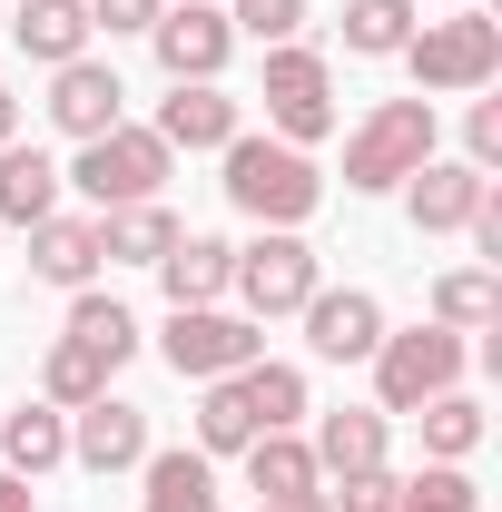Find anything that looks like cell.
<instances>
[{
    "label": "cell",
    "instance_id": "8",
    "mask_svg": "<svg viewBox=\"0 0 502 512\" xmlns=\"http://www.w3.org/2000/svg\"><path fill=\"white\" fill-rule=\"evenodd\" d=\"M158 355H168V375L217 384V375H247L256 355H266V325H256V316H227V306H168Z\"/></svg>",
    "mask_w": 502,
    "mask_h": 512
},
{
    "label": "cell",
    "instance_id": "34",
    "mask_svg": "<svg viewBox=\"0 0 502 512\" xmlns=\"http://www.w3.org/2000/svg\"><path fill=\"white\" fill-rule=\"evenodd\" d=\"M325 512H394V473H384V463H365V473H335Z\"/></svg>",
    "mask_w": 502,
    "mask_h": 512
},
{
    "label": "cell",
    "instance_id": "18",
    "mask_svg": "<svg viewBox=\"0 0 502 512\" xmlns=\"http://www.w3.org/2000/svg\"><path fill=\"white\" fill-rule=\"evenodd\" d=\"M60 158H50V148H20V138H10V148H0V227H40V217H60Z\"/></svg>",
    "mask_w": 502,
    "mask_h": 512
},
{
    "label": "cell",
    "instance_id": "40",
    "mask_svg": "<svg viewBox=\"0 0 502 512\" xmlns=\"http://www.w3.org/2000/svg\"><path fill=\"white\" fill-rule=\"evenodd\" d=\"M483 512H493V503H483Z\"/></svg>",
    "mask_w": 502,
    "mask_h": 512
},
{
    "label": "cell",
    "instance_id": "24",
    "mask_svg": "<svg viewBox=\"0 0 502 512\" xmlns=\"http://www.w3.org/2000/svg\"><path fill=\"white\" fill-rule=\"evenodd\" d=\"M109 375H119V365H109L99 345H79V335H60V345L40 355V404H60V414H79V404H99V394H109Z\"/></svg>",
    "mask_w": 502,
    "mask_h": 512
},
{
    "label": "cell",
    "instance_id": "35",
    "mask_svg": "<svg viewBox=\"0 0 502 512\" xmlns=\"http://www.w3.org/2000/svg\"><path fill=\"white\" fill-rule=\"evenodd\" d=\"M158 10H168V0H89V30L128 40V30H158Z\"/></svg>",
    "mask_w": 502,
    "mask_h": 512
},
{
    "label": "cell",
    "instance_id": "38",
    "mask_svg": "<svg viewBox=\"0 0 502 512\" xmlns=\"http://www.w3.org/2000/svg\"><path fill=\"white\" fill-rule=\"evenodd\" d=\"M256 512H325V493H306V503H256Z\"/></svg>",
    "mask_w": 502,
    "mask_h": 512
},
{
    "label": "cell",
    "instance_id": "4",
    "mask_svg": "<svg viewBox=\"0 0 502 512\" xmlns=\"http://www.w3.org/2000/svg\"><path fill=\"white\" fill-rule=\"evenodd\" d=\"M168 168H178V148H168L158 128H128V119H119L109 138H79V158H69L60 178L89 197L99 217H109V207H138V197H158V188H168Z\"/></svg>",
    "mask_w": 502,
    "mask_h": 512
},
{
    "label": "cell",
    "instance_id": "19",
    "mask_svg": "<svg viewBox=\"0 0 502 512\" xmlns=\"http://www.w3.org/2000/svg\"><path fill=\"white\" fill-rule=\"evenodd\" d=\"M138 483H148V503L138 512H217V463L197 444H148V463H138Z\"/></svg>",
    "mask_w": 502,
    "mask_h": 512
},
{
    "label": "cell",
    "instance_id": "25",
    "mask_svg": "<svg viewBox=\"0 0 502 512\" xmlns=\"http://www.w3.org/2000/svg\"><path fill=\"white\" fill-rule=\"evenodd\" d=\"M266 424H256V404H247V384L237 375H217V384H197V453L217 463V453H247Z\"/></svg>",
    "mask_w": 502,
    "mask_h": 512
},
{
    "label": "cell",
    "instance_id": "32",
    "mask_svg": "<svg viewBox=\"0 0 502 512\" xmlns=\"http://www.w3.org/2000/svg\"><path fill=\"white\" fill-rule=\"evenodd\" d=\"M217 10H227V30L256 40V50H276V40H296V30H306V0H217Z\"/></svg>",
    "mask_w": 502,
    "mask_h": 512
},
{
    "label": "cell",
    "instance_id": "39",
    "mask_svg": "<svg viewBox=\"0 0 502 512\" xmlns=\"http://www.w3.org/2000/svg\"><path fill=\"white\" fill-rule=\"evenodd\" d=\"M453 10H473V0H453Z\"/></svg>",
    "mask_w": 502,
    "mask_h": 512
},
{
    "label": "cell",
    "instance_id": "16",
    "mask_svg": "<svg viewBox=\"0 0 502 512\" xmlns=\"http://www.w3.org/2000/svg\"><path fill=\"white\" fill-rule=\"evenodd\" d=\"M10 40H20V60H40V69H69V60H89V0H20V20H10Z\"/></svg>",
    "mask_w": 502,
    "mask_h": 512
},
{
    "label": "cell",
    "instance_id": "11",
    "mask_svg": "<svg viewBox=\"0 0 502 512\" xmlns=\"http://www.w3.org/2000/svg\"><path fill=\"white\" fill-rule=\"evenodd\" d=\"M483 197H493V178H483V168H463V158H424V168L404 178V217H414L424 237H463Z\"/></svg>",
    "mask_w": 502,
    "mask_h": 512
},
{
    "label": "cell",
    "instance_id": "12",
    "mask_svg": "<svg viewBox=\"0 0 502 512\" xmlns=\"http://www.w3.org/2000/svg\"><path fill=\"white\" fill-rule=\"evenodd\" d=\"M119 119H128V89H119V69H109V60L50 69V128H60V138H109Z\"/></svg>",
    "mask_w": 502,
    "mask_h": 512
},
{
    "label": "cell",
    "instance_id": "30",
    "mask_svg": "<svg viewBox=\"0 0 502 512\" xmlns=\"http://www.w3.org/2000/svg\"><path fill=\"white\" fill-rule=\"evenodd\" d=\"M414 40V0H345V50L355 60H394Z\"/></svg>",
    "mask_w": 502,
    "mask_h": 512
},
{
    "label": "cell",
    "instance_id": "7",
    "mask_svg": "<svg viewBox=\"0 0 502 512\" xmlns=\"http://www.w3.org/2000/svg\"><path fill=\"white\" fill-rule=\"evenodd\" d=\"M315 286V247L296 237V227H256V247H237V276H227V296H237V316L256 325H276V316H296Z\"/></svg>",
    "mask_w": 502,
    "mask_h": 512
},
{
    "label": "cell",
    "instance_id": "26",
    "mask_svg": "<svg viewBox=\"0 0 502 512\" xmlns=\"http://www.w3.org/2000/svg\"><path fill=\"white\" fill-rule=\"evenodd\" d=\"M414 424H424V453L434 463H473L483 453V404L453 384V394H434V404H414Z\"/></svg>",
    "mask_w": 502,
    "mask_h": 512
},
{
    "label": "cell",
    "instance_id": "22",
    "mask_svg": "<svg viewBox=\"0 0 502 512\" xmlns=\"http://www.w3.org/2000/svg\"><path fill=\"white\" fill-rule=\"evenodd\" d=\"M227 276H237V247H227V237H178V247L158 256L168 306H217V296H227Z\"/></svg>",
    "mask_w": 502,
    "mask_h": 512
},
{
    "label": "cell",
    "instance_id": "28",
    "mask_svg": "<svg viewBox=\"0 0 502 512\" xmlns=\"http://www.w3.org/2000/svg\"><path fill=\"white\" fill-rule=\"evenodd\" d=\"M237 384H247V404H256V424H266V434H296V424H306V365H276V355H256Z\"/></svg>",
    "mask_w": 502,
    "mask_h": 512
},
{
    "label": "cell",
    "instance_id": "5",
    "mask_svg": "<svg viewBox=\"0 0 502 512\" xmlns=\"http://www.w3.org/2000/svg\"><path fill=\"white\" fill-rule=\"evenodd\" d=\"M424 158H434V99H375L355 119V138H345V188L384 197V188H404Z\"/></svg>",
    "mask_w": 502,
    "mask_h": 512
},
{
    "label": "cell",
    "instance_id": "14",
    "mask_svg": "<svg viewBox=\"0 0 502 512\" xmlns=\"http://www.w3.org/2000/svg\"><path fill=\"white\" fill-rule=\"evenodd\" d=\"M99 217H40L30 227V276L40 286H60V296H79V286H99Z\"/></svg>",
    "mask_w": 502,
    "mask_h": 512
},
{
    "label": "cell",
    "instance_id": "29",
    "mask_svg": "<svg viewBox=\"0 0 502 512\" xmlns=\"http://www.w3.org/2000/svg\"><path fill=\"white\" fill-rule=\"evenodd\" d=\"M69 335H79V345H99L109 365L138 355V316H128L119 296H99V286H79V296H69Z\"/></svg>",
    "mask_w": 502,
    "mask_h": 512
},
{
    "label": "cell",
    "instance_id": "36",
    "mask_svg": "<svg viewBox=\"0 0 502 512\" xmlns=\"http://www.w3.org/2000/svg\"><path fill=\"white\" fill-rule=\"evenodd\" d=\"M0 512H40V503H30V483H20V473H0Z\"/></svg>",
    "mask_w": 502,
    "mask_h": 512
},
{
    "label": "cell",
    "instance_id": "2",
    "mask_svg": "<svg viewBox=\"0 0 502 512\" xmlns=\"http://www.w3.org/2000/svg\"><path fill=\"white\" fill-rule=\"evenodd\" d=\"M414 69V99H473L502 79V20L493 10H443V20H414V40L394 50Z\"/></svg>",
    "mask_w": 502,
    "mask_h": 512
},
{
    "label": "cell",
    "instance_id": "1",
    "mask_svg": "<svg viewBox=\"0 0 502 512\" xmlns=\"http://www.w3.org/2000/svg\"><path fill=\"white\" fill-rule=\"evenodd\" d=\"M217 158H227V178H217V188H227V207H237V217H256V227H306L315 207H325L315 158H306V148H286V138H247V128H237Z\"/></svg>",
    "mask_w": 502,
    "mask_h": 512
},
{
    "label": "cell",
    "instance_id": "20",
    "mask_svg": "<svg viewBox=\"0 0 502 512\" xmlns=\"http://www.w3.org/2000/svg\"><path fill=\"white\" fill-rule=\"evenodd\" d=\"M60 463H69V414H60V404H20V414H0V473L40 483V473H60Z\"/></svg>",
    "mask_w": 502,
    "mask_h": 512
},
{
    "label": "cell",
    "instance_id": "15",
    "mask_svg": "<svg viewBox=\"0 0 502 512\" xmlns=\"http://www.w3.org/2000/svg\"><path fill=\"white\" fill-rule=\"evenodd\" d=\"M237 99L217 89V79H168V99H158V138L168 148H227L237 138Z\"/></svg>",
    "mask_w": 502,
    "mask_h": 512
},
{
    "label": "cell",
    "instance_id": "31",
    "mask_svg": "<svg viewBox=\"0 0 502 512\" xmlns=\"http://www.w3.org/2000/svg\"><path fill=\"white\" fill-rule=\"evenodd\" d=\"M394 512H483L463 463H424V473H394Z\"/></svg>",
    "mask_w": 502,
    "mask_h": 512
},
{
    "label": "cell",
    "instance_id": "37",
    "mask_svg": "<svg viewBox=\"0 0 502 512\" xmlns=\"http://www.w3.org/2000/svg\"><path fill=\"white\" fill-rule=\"evenodd\" d=\"M10 138H20V99L0 89V148H10Z\"/></svg>",
    "mask_w": 502,
    "mask_h": 512
},
{
    "label": "cell",
    "instance_id": "27",
    "mask_svg": "<svg viewBox=\"0 0 502 512\" xmlns=\"http://www.w3.org/2000/svg\"><path fill=\"white\" fill-rule=\"evenodd\" d=\"M493 316H502V276H493V266H453V276H434V325L483 335Z\"/></svg>",
    "mask_w": 502,
    "mask_h": 512
},
{
    "label": "cell",
    "instance_id": "13",
    "mask_svg": "<svg viewBox=\"0 0 502 512\" xmlns=\"http://www.w3.org/2000/svg\"><path fill=\"white\" fill-rule=\"evenodd\" d=\"M69 463H89V473H138V463H148V414L119 404V394L79 404V414H69Z\"/></svg>",
    "mask_w": 502,
    "mask_h": 512
},
{
    "label": "cell",
    "instance_id": "21",
    "mask_svg": "<svg viewBox=\"0 0 502 512\" xmlns=\"http://www.w3.org/2000/svg\"><path fill=\"white\" fill-rule=\"evenodd\" d=\"M178 237H188V227L168 217V197H138V207H109V217H99V256H109V266H158Z\"/></svg>",
    "mask_w": 502,
    "mask_h": 512
},
{
    "label": "cell",
    "instance_id": "10",
    "mask_svg": "<svg viewBox=\"0 0 502 512\" xmlns=\"http://www.w3.org/2000/svg\"><path fill=\"white\" fill-rule=\"evenodd\" d=\"M296 316H306V355L315 365H365L384 345V296H365V286H315Z\"/></svg>",
    "mask_w": 502,
    "mask_h": 512
},
{
    "label": "cell",
    "instance_id": "23",
    "mask_svg": "<svg viewBox=\"0 0 502 512\" xmlns=\"http://www.w3.org/2000/svg\"><path fill=\"white\" fill-rule=\"evenodd\" d=\"M384 424L394 414H375V404H335L325 424H315V473H365V463H384Z\"/></svg>",
    "mask_w": 502,
    "mask_h": 512
},
{
    "label": "cell",
    "instance_id": "17",
    "mask_svg": "<svg viewBox=\"0 0 502 512\" xmlns=\"http://www.w3.org/2000/svg\"><path fill=\"white\" fill-rule=\"evenodd\" d=\"M237 463H247V493H256V503H306V493H325L306 434H256Z\"/></svg>",
    "mask_w": 502,
    "mask_h": 512
},
{
    "label": "cell",
    "instance_id": "3",
    "mask_svg": "<svg viewBox=\"0 0 502 512\" xmlns=\"http://www.w3.org/2000/svg\"><path fill=\"white\" fill-rule=\"evenodd\" d=\"M365 365H375V414H414V404H434V394H453V384H463L473 345H463L453 325L424 316V325H404V335L384 325V345L365 355Z\"/></svg>",
    "mask_w": 502,
    "mask_h": 512
},
{
    "label": "cell",
    "instance_id": "6",
    "mask_svg": "<svg viewBox=\"0 0 502 512\" xmlns=\"http://www.w3.org/2000/svg\"><path fill=\"white\" fill-rule=\"evenodd\" d=\"M256 99H266V138H286V148L335 138V69H325V50H306V40H276V50H266Z\"/></svg>",
    "mask_w": 502,
    "mask_h": 512
},
{
    "label": "cell",
    "instance_id": "9",
    "mask_svg": "<svg viewBox=\"0 0 502 512\" xmlns=\"http://www.w3.org/2000/svg\"><path fill=\"white\" fill-rule=\"evenodd\" d=\"M148 50H158L168 79H227L237 30H227V10H217V0H168V10H158V30H148Z\"/></svg>",
    "mask_w": 502,
    "mask_h": 512
},
{
    "label": "cell",
    "instance_id": "33",
    "mask_svg": "<svg viewBox=\"0 0 502 512\" xmlns=\"http://www.w3.org/2000/svg\"><path fill=\"white\" fill-rule=\"evenodd\" d=\"M463 168H483V178L502 168V99H483V89H473V119H463Z\"/></svg>",
    "mask_w": 502,
    "mask_h": 512
}]
</instances>
